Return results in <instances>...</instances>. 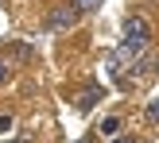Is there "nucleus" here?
Wrapping results in <instances>:
<instances>
[{
    "label": "nucleus",
    "instance_id": "f257e3e1",
    "mask_svg": "<svg viewBox=\"0 0 159 143\" xmlns=\"http://www.w3.org/2000/svg\"><path fill=\"white\" fill-rule=\"evenodd\" d=\"M74 20H78L74 8H54V12L47 15V27L51 31H66V27H74Z\"/></svg>",
    "mask_w": 159,
    "mask_h": 143
},
{
    "label": "nucleus",
    "instance_id": "f03ea898",
    "mask_svg": "<svg viewBox=\"0 0 159 143\" xmlns=\"http://www.w3.org/2000/svg\"><path fill=\"white\" fill-rule=\"evenodd\" d=\"M93 101H101V85H89V89L78 97V108L85 112V108H93Z\"/></svg>",
    "mask_w": 159,
    "mask_h": 143
},
{
    "label": "nucleus",
    "instance_id": "7ed1b4c3",
    "mask_svg": "<svg viewBox=\"0 0 159 143\" xmlns=\"http://www.w3.org/2000/svg\"><path fill=\"white\" fill-rule=\"evenodd\" d=\"M70 8H74V12H97V8H101V0H74Z\"/></svg>",
    "mask_w": 159,
    "mask_h": 143
},
{
    "label": "nucleus",
    "instance_id": "20e7f679",
    "mask_svg": "<svg viewBox=\"0 0 159 143\" xmlns=\"http://www.w3.org/2000/svg\"><path fill=\"white\" fill-rule=\"evenodd\" d=\"M101 132H105V136H113V132H120V120H116V116H109V120L101 124Z\"/></svg>",
    "mask_w": 159,
    "mask_h": 143
},
{
    "label": "nucleus",
    "instance_id": "39448f33",
    "mask_svg": "<svg viewBox=\"0 0 159 143\" xmlns=\"http://www.w3.org/2000/svg\"><path fill=\"white\" fill-rule=\"evenodd\" d=\"M148 120H159V93L152 97V105H148Z\"/></svg>",
    "mask_w": 159,
    "mask_h": 143
},
{
    "label": "nucleus",
    "instance_id": "423d86ee",
    "mask_svg": "<svg viewBox=\"0 0 159 143\" xmlns=\"http://www.w3.org/2000/svg\"><path fill=\"white\" fill-rule=\"evenodd\" d=\"M8 128H12V116L4 112V116H0V132H8Z\"/></svg>",
    "mask_w": 159,
    "mask_h": 143
},
{
    "label": "nucleus",
    "instance_id": "0eeeda50",
    "mask_svg": "<svg viewBox=\"0 0 159 143\" xmlns=\"http://www.w3.org/2000/svg\"><path fill=\"white\" fill-rule=\"evenodd\" d=\"M4 81H8V66L0 62V85H4Z\"/></svg>",
    "mask_w": 159,
    "mask_h": 143
},
{
    "label": "nucleus",
    "instance_id": "6e6552de",
    "mask_svg": "<svg viewBox=\"0 0 159 143\" xmlns=\"http://www.w3.org/2000/svg\"><path fill=\"white\" fill-rule=\"evenodd\" d=\"M113 143H140V139H113Z\"/></svg>",
    "mask_w": 159,
    "mask_h": 143
},
{
    "label": "nucleus",
    "instance_id": "1a4fd4ad",
    "mask_svg": "<svg viewBox=\"0 0 159 143\" xmlns=\"http://www.w3.org/2000/svg\"><path fill=\"white\" fill-rule=\"evenodd\" d=\"M78 143H93V139H78Z\"/></svg>",
    "mask_w": 159,
    "mask_h": 143
},
{
    "label": "nucleus",
    "instance_id": "9d476101",
    "mask_svg": "<svg viewBox=\"0 0 159 143\" xmlns=\"http://www.w3.org/2000/svg\"><path fill=\"white\" fill-rule=\"evenodd\" d=\"M155 74H159V62H155Z\"/></svg>",
    "mask_w": 159,
    "mask_h": 143
},
{
    "label": "nucleus",
    "instance_id": "9b49d317",
    "mask_svg": "<svg viewBox=\"0 0 159 143\" xmlns=\"http://www.w3.org/2000/svg\"><path fill=\"white\" fill-rule=\"evenodd\" d=\"M12 143H20V139H12Z\"/></svg>",
    "mask_w": 159,
    "mask_h": 143
}]
</instances>
